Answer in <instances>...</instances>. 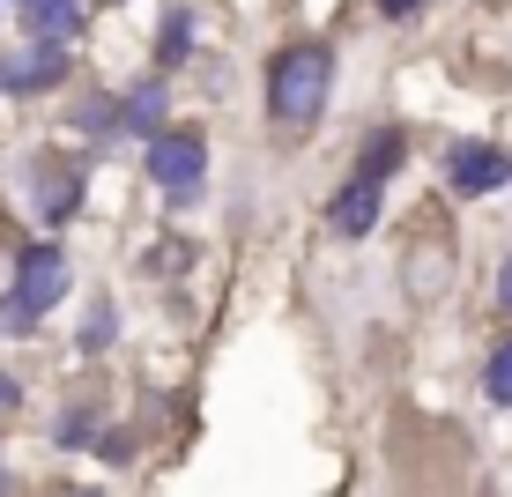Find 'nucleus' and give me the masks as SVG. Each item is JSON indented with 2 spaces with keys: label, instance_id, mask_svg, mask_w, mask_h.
Returning <instances> with one entry per match:
<instances>
[{
  "label": "nucleus",
  "instance_id": "obj_1",
  "mask_svg": "<svg viewBox=\"0 0 512 497\" xmlns=\"http://www.w3.org/2000/svg\"><path fill=\"white\" fill-rule=\"evenodd\" d=\"M327 82H334L327 45H297V52H282L275 75H268V112L282 119V127H305V119H320Z\"/></svg>",
  "mask_w": 512,
  "mask_h": 497
},
{
  "label": "nucleus",
  "instance_id": "obj_5",
  "mask_svg": "<svg viewBox=\"0 0 512 497\" xmlns=\"http://www.w3.org/2000/svg\"><path fill=\"white\" fill-rule=\"evenodd\" d=\"M512 179V156L505 149H475V141H461V149H453V186L461 193H490V186H505Z\"/></svg>",
  "mask_w": 512,
  "mask_h": 497
},
{
  "label": "nucleus",
  "instance_id": "obj_9",
  "mask_svg": "<svg viewBox=\"0 0 512 497\" xmlns=\"http://www.w3.org/2000/svg\"><path fill=\"white\" fill-rule=\"evenodd\" d=\"M156 119H164V82H141L134 104H127V127L134 134H156Z\"/></svg>",
  "mask_w": 512,
  "mask_h": 497
},
{
  "label": "nucleus",
  "instance_id": "obj_17",
  "mask_svg": "<svg viewBox=\"0 0 512 497\" xmlns=\"http://www.w3.org/2000/svg\"><path fill=\"white\" fill-rule=\"evenodd\" d=\"M0 490H8V475H0Z\"/></svg>",
  "mask_w": 512,
  "mask_h": 497
},
{
  "label": "nucleus",
  "instance_id": "obj_4",
  "mask_svg": "<svg viewBox=\"0 0 512 497\" xmlns=\"http://www.w3.org/2000/svg\"><path fill=\"white\" fill-rule=\"evenodd\" d=\"M0 82H8V90H23V97H38V90H52V82H67V45L30 38L8 67H0Z\"/></svg>",
  "mask_w": 512,
  "mask_h": 497
},
{
  "label": "nucleus",
  "instance_id": "obj_11",
  "mask_svg": "<svg viewBox=\"0 0 512 497\" xmlns=\"http://www.w3.org/2000/svg\"><path fill=\"white\" fill-rule=\"evenodd\" d=\"M483 386H490V401H505V408H512V342H498V349H490Z\"/></svg>",
  "mask_w": 512,
  "mask_h": 497
},
{
  "label": "nucleus",
  "instance_id": "obj_14",
  "mask_svg": "<svg viewBox=\"0 0 512 497\" xmlns=\"http://www.w3.org/2000/svg\"><path fill=\"white\" fill-rule=\"evenodd\" d=\"M0 408H15V379H0Z\"/></svg>",
  "mask_w": 512,
  "mask_h": 497
},
{
  "label": "nucleus",
  "instance_id": "obj_7",
  "mask_svg": "<svg viewBox=\"0 0 512 497\" xmlns=\"http://www.w3.org/2000/svg\"><path fill=\"white\" fill-rule=\"evenodd\" d=\"M23 23H30V38L67 45V38H75V23H82V8H75V0H23Z\"/></svg>",
  "mask_w": 512,
  "mask_h": 497
},
{
  "label": "nucleus",
  "instance_id": "obj_8",
  "mask_svg": "<svg viewBox=\"0 0 512 497\" xmlns=\"http://www.w3.org/2000/svg\"><path fill=\"white\" fill-rule=\"evenodd\" d=\"M38 193H45V201H38L45 223H67L82 208V179H75V171H38Z\"/></svg>",
  "mask_w": 512,
  "mask_h": 497
},
{
  "label": "nucleus",
  "instance_id": "obj_13",
  "mask_svg": "<svg viewBox=\"0 0 512 497\" xmlns=\"http://www.w3.org/2000/svg\"><path fill=\"white\" fill-rule=\"evenodd\" d=\"M409 8H423V0H379V15H409Z\"/></svg>",
  "mask_w": 512,
  "mask_h": 497
},
{
  "label": "nucleus",
  "instance_id": "obj_3",
  "mask_svg": "<svg viewBox=\"0 0 512 497\" xmlns=\"http://www.w3.org/2000/svg\"><path fill=\"white\" fill-rule=\"evenodd\" d=\"M201 171H208V141L201 134H149V179L156 186L186 193V186H201Z\"/></svg>",
  "mask_w": 512,
  "mask_h": 497
},
{
  "label": "nucleus",
  "instance_id": "obj_16",
  "mask_svg": "<svg viewBox=\"0 0 512 497\" xmlns=\"http://www.w3.org/2000/svg\"><path fill=\"white\" fill-rule=\"evenodd\" d=\"M67 497H97V490H67Z\"/></svg>",
  "mask_w": 512,
  "mask_h": 497
},
{
  "label": "nucleus",
  "instance_id": "obj_12",
  "mask_svg": "<svg viewBox=\"0 0 512 497\" xmlns=\"http://www.w3.org/2000/svg\"><path fill=\"white\" fill-rule=\"evenodd\" d=\"M186 45H193V15H164V38H156V52H164V60H179Z\"/></svg>",
  "mask_w": 512,
  "mask_h": 497
},
{
  "label": "nucleus",
  "instance_id": "obj_6",
  "mask_svg": "<svg viewBox=\"0 0 512 497\" xmlns=\"http://www.w3.org/2000/svg\"><path fill=\"white\" fill-rule=\"evenodd\" d=\"M334 230H342V238H364V230L379 223V186L372 179H349L342 193H334V216H327Z\"/></svg>",
  "mask_w": 512,
  "mask_h": 497
},
{
  "label": "nucleus",
  "instance_id": "obj_2",
  "mask_svg": "<svg viewBox=\"0 0 512 497\" xmlns=\"http://www.w3.org/2000/svg\"><path fill=\"white\" fill-rule=\"evenodd\" d=\"M60 290H67V260L52 245H30L23 268H15V297H0V334H30L38 312L60 305Z\"/></svg>",
  "mask_w": 512,
  "mask_h": 497
},
{
  "label": "nucleus",
  "instance_id": "obj_10",
  "mask_svg": "<svg viewBox=\"0 0 512 497\" xmlns=\"http://www.w3.org/2000/svg\"><path fill=\"white\" fill-rule=\"evenodd\" d=\"M394 164H401V134H379V141H372V156H364V171H357V179L386 186V171H394Z\"/></svg>",
  "mask_w": 512,
  "mask_h": 497
},
{
  "label": "nucleus",
  "instance_id": "obj_15",
  "mask_svg": "<svg viewBox=\"0 0 512 497\" xmlns=\"http://www.w3.org/2000/svg\"><path fill=\"white\" fill-rule=\"evenodd\" d=\"M505 305H512V260H505Z\"/></svg>",
  "mask_w": 512,
  "mask_h": 497
}]
</instances>
